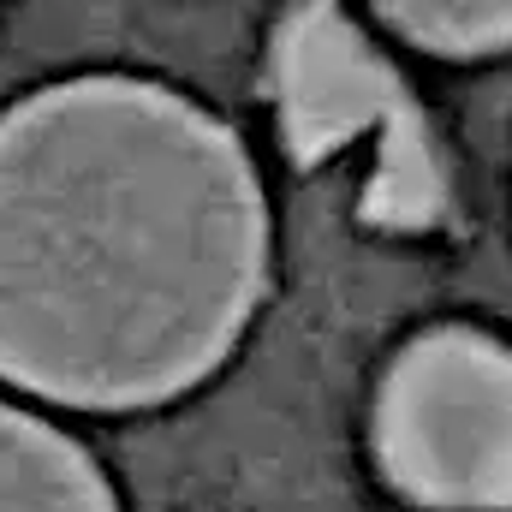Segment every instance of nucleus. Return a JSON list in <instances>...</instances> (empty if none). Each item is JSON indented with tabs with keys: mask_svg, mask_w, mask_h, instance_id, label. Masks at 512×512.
I'll return each mask as SVG.
<instances>
[{
	"mask_svg": "<svg viewBox=\"0 0 512 512\" xmlns=\"http://www.w3.org/2000/svg\"><path fill=\"white\" fill-rule=\"evenodd\" d=\"M387 24L447 60H477L512 48V0H376Z\"/></svg>",
	"mask_w": 512,
	"mask_h": 512,
	"instance_id": "5",
	"label": "nucleus"
},
{
	"mask_svg": "<svg viewBox=\"0 0 512 512\" xmlns=\"http://www.w3.org/2000/svg\"><path fill=\"white\" fill-rule=\"evenodd\" d=\"M268 90L280 137L298 167L376 137V173L364 191V221L393 233H423L447 215V167L405 78L352 24L340 0H292L268 42Z\"/></svg>",
	"mask_w": 512,
	"mask_h": 512,
	"instance_id": "2",
	"label": "nucleus"
},
{
	"mask_svg": "<svg viewBox=\"0 0 512 512\" xmlns=\"http://www.w3.org/2000/svg\"><path fill=\"white\" fill-rule=\"evenodd\" d=\"M268 286L245 143L143 78L0 114V376L84 411L161 405L239 346Z\"/></svg>",
	"mask_w": 512,
	"mask_h": 512,
	"instance_id": "1",
	"label": "nucleus"
},
{
	"mask_svg": "<svg viewBox=\"0 0 512 512\" xmlns=\"http://www.w3.org/2000/svg\"><path fill=\"white\" fill-rule=\"evenodd\" d=\"M0 512H120L108 477L60 429L0 405Z\"/></svg>",
	"mask_w": 512,
	"mask_h": 512,
	"instance_id": "4",
	"label": "nucleus"
},
{
	"mask_svg": "<svg viewBox=\"0 0 512 512\" xmlns=\"http://www.w3.org/2000/svg\"><path fill=\"white\" fill-rule=\"evenodd\" d=\"M376 465L417 507H512V346L477 328L417 334L376 393Z\"/></svg>",
	"mask_w": 512,
	"mask_h": 512,
	"instance_id": "3",
	"label": "nucleus"
}]
</instances>
